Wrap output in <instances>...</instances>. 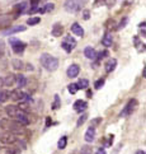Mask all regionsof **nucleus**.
Here are the masks:
<instances>
[{"label": "nucleus", "mask_w": 146, "mask_h": 154, "mask_svg": "<svg viewBox=\"0 0 146 154\" xmlns=\"http://www.w3.org/2000/svg\"><path fill=\"white\" fill-rule=\"evenodd\" d=\"M12 64H13V68L17 69V70H19V69L23 68V62H22L20 60H18V59H14V60L12 61Z\"/></svg>", "instance_id": "nucleus-30"}, {"label": "nucleus", "mask_w": 146, "mask_h": 154, "mask_svg": "<svg viewBox=\"0 0 146 154\" xmlns=\"http://www.w3.org/2000/svg\"><path fill=\"white\" fill-rule=\"evenodd\" d=\"M76 86H78V89H86L89 87V82L86 80V79H80L76 83Z\"/></svg>", "instance_id": "nucleus-24"}, {"label": "nucleus", "mask_w": 146, "mask_h": 154, "mask_svg": "<svg viewBox=\"0 0 146 154\" xmlns=\"http://www.w3.org/2000/svg\"><path fill=\"white\" fill-rule=\"evenodd\" d=\"M127 23V19L125 18V19H123V22H121L120 23V27H118V29H120V28H123V27H125V24Z\"/></svg>", "instance_id": "nucleus-41"}, {"label": "nucleus", "mask_w": 146, "mask_h": 154, "mask_svg": "<svg viewBox=\"0 0 146 154\" xmlns=\"http://www.w3.org/2000/svg\"><path fill=\"white\" fill-rule=\"evenodd\" d=\"M18 108H19L20 111H23V112H25V113L31 111L29 103H28V102H24V101H20V103H19V106H18Z\"/></svg>", "instance_id": "nucleus-21"}, {"label": "nucleus", "mask_w": 146, "mask_h": 154, "mask_svg": "<svg viewBox=\"0 0 146 154\" xmlns=\"http://www.w3.org/2000/svg\"><path fill=\"white\" fill-rule=\"evenodd\" d=\"M137 107H139L137 99H135V98L130 99L128 103L125 106V108H123V111L120 113V116H121V117H127V116H131L135 112V111L137 110Z\"/></svg>", "instance_id": "nucleus-3"}, {"label": "nucleus", "mask_w": 146, "mask_h": 154, "mask_svg": "<svg viewBox=\"0 0 146 154\" xmlns=\"http://www.w3.org/2000/svg\"><path fill=\"white\" fill-rule=\"evenodd\" d=\"M71 32H73L75 36H79V37H83L84 36V29H83V27L79 23H74L71 26Z\"/></svg>", "instance_id": "nucleus-16"}, {"label": "nucleus", "mask_w": 146, "mask_h": 154, "mask_svg": "<svg viewBox=\"0 0 146 154\" xmlns=\"http://www.w3.org/2000/svg\"><path fill=\"white\" fill-rule=\"evenodd\" d=\"M84 139H85V141H86V143H91V141H93V140L95 139V127L90 126L89 129L86 130Z\"/></svg>", "instance_id": "nucleus-13"}, {"label": "nucleus", "mask_w": 146, "mask_h": 154, "mask_svg": "<svg viewBox=\"0 0 146 154\" xmlns=\"http://www.w3.org/2000/svg\"><path fill=\"white\" fill-rule=\"evenodd\" d=\"M27 29L25 26H17V27H12L7 31H3V35L4 36H8V35H13V33H17V32H24Z\"/></svg>", "instance_id": "nucleus-14"}, {"label": "nucleus", "mask_w": 146, "mask_h": 154, "mask_svg": "<svg viewBox=\"0 0 146 154\" xmlns=\"http://www.w3.org/2000/svg\"><path fill=\"white\" fill-rule=\"evenodd\" d=\"M100 121H102V119L99 117V119H95V120H93V121H91V124H90V126H93V127H95V125L97 124H99L100 122Z\"/></svg>", "instance_id": "nucleus-38"}, {"label": "nucleus", "mask_w": 146, "mask_h": 154, "mask_svg": "<svg viewBox=\"0 0 146 154\" xmlns=\"http://www.w3.org/2000/svg\"><path fill=\"white\" fill-rule=\"evenodd\" d=\"M51 33H52V36H55V37H60V36H62V33H64V27H62L60 23L53 24Z\"/></svg>", "instance_id": "nucleus-18"}, {"label": "nucleus", "mask_w": 146, "mask_h": 154, "mask_svg": "<svg viewBox=\"0 0 146 154\" xmlns=\"http://www.w3.org/2000/svg\"><path fill=\"white\" fill-rule=\"evenodd\" d=\"M86 119H88V115H86V113H83V115L79 117L78 122H76V126H78V127H80V126H82V125L85 122V121H86Z\"/></svg>", "instance_id": "nucleus-31"}, {"label": "nucleus", "mask_w": 146, "mask_h": 154, "mask_svg": "<svg viewBox=\"0 0 146 154\" xmlns=\"http://www.w3.org/2000/svg\"><path fill=\"white\" fill-rule=\"evenodd\" d=\"M66 145H67V137L66 136H62L61 139L58 140V143H57V148L61 150V149H65Z\"/></svg>", "instance_id": "nucleus-23"}, {"label": "nucleus", "mask_w": 146, "mask_h": 154, "mask_svg": "<svg viewBox=\"0 0 146 154\" xmlns=\"http://www.w3.org/2000/svg\"><path fill=\"white\" fill-rule=\"evenodd\" d=\"M9 131L14 132V134H23V132L25 131L24 129V125H22L20 122H18L17 120H10V124H9V127H8Z\"/></svg>", "instance_id": "nucleus-6"}, {"label": "nucleus", "mask_w": 146, "mask_h": 154, "mask_svg": "<svg viewBox=\"0 0 146 154\" xmlns=\"http://www.w3.org/2000/svg\"><path fill=\"white\" fill-rule=\"evenodd\" d=\"M89 14H90V13H89V10H84V19H85V20H88V19H89V17H90Z\"/></svg>", "instance_id": "nucleus-39"}, {"label": "nucleus", "mask_w": 146, "mask_h": 154, "mask_svg": "<svg viewBox=\"0 0 146 154\" xmlns=\"http://www.w3.org/2000/svg\"><path fill=\"white\" fill-rule=\"evenodd\" d=\"M106 4V0H95L94 2V7L98 8V7H102V5Z\"/></svg>", "instance_id": "nucleus-35"}, {"label": "nucleus", "mask_w": 146, "mask_h": 154, "mask_svg": "<svg viewBox=\"0 0 146 154\" xmlns=\"http://www.w3.org/2000/svg\"><path fill=\"white\" fill-rule=\"evenodd\" d=\"M50 124H52V121H51V119H50V117H47V121H46V127L50 126Z\"/></svg>", "instance_id": "nucleus-43"}, {"label": "nucleus", "mask_w": 146, "mask_h": 154, "mask_svg": "<svg viewBox=\"0 0 146 154\" xmlns=\"http://www.w3.org/2000/svg\"><path fill=\"white\" fill-rule=\"evenodd\" d=\"M9 44H10V46H12V50L15 52V54H22L27 47V45L24 44V42H22L19 40H15V38H10Z\"/></svg>", "instance_id": "nucleus-5"}, {"label": "nucleus", "mask_w": 146, "mask_h": 154, "mask_svg": "<svg viewBox=\"0 0 146 154\" xmlns=\"http://www.w3.org/2000/svg\"><path fill=\"white\" fill-rule=\"evenodd\" d=\"M67 89H69V92L71 93V94H75L79 89H78V86H76V83H71V84H69L67 86Z\"/></svg>", "instance_id": "nucleus-28"}, {"label": "nucleus", "mask_w": 146, "mask_h": 154, "mask_svg": "<svg viewBox=\"0 0 146 154\" xmlns=\"http://www.w3.org/2000/svg\"><path fill=\"white\" fill-rule=\"evenodd\" d=\"M1 84H3V80H1V79H0V87H1Z\"/></svg>", "instance_id": "nucleus-48"}, {"label": "nucleus", "mask_w": 146, "mask_h": 154, "mask_svg": "<svg viewBox=\"0 0 146 154\" xmlns=\"http://www.w3.org/2000/svg\"><path fill=\"white\" fill-rule=\"evenodd\" d=\"M86 108H88V103L85 102V101H82V99H78L75 101L74 103V110L76 111V112H83V111H85Z\"/></svg>", "instance_id": "nucleus-12"}, {"label": "nucleus", "mask_w": 146, "mask_h": 154, "mask_svg": "<svg viewBox=\"0 0 146 154\" xmlns=\"http://www.w3.org/2000/svg\"><path fill=\"white\" fill-rule=\"evenodd\" d=\"M75 46H76V41H75V38H73L71 36H67L66 38H65V41L61 44V47L66 51V52H71Z\"/></svg>", "instance_id": "nucleus-7"}, {"label": "nucleus", "mask_w": 146, "mask_h": 154, "mask_svg": "<svg viewBox=\"0 0 146 154\" xmlns=\"http://www.w3.org/2000/svg\"><path fill=\"white\" fill-rule=\"evenodd\" d=\"M112 42H113V40H112V36L111 35H104V37L102 38V44H103L104 46H107V47H109V46H112Z\"/></svg>", "instance_id": "nucleus-22"}, {"label": "nucleus", "mask_w": 146, "mask_h": 154, "mask_svg": "<svg viewBox=\"0 0 146 154\" xmlns=\"http://www.w3.org/2000/svg\"><path fill=\"white\" fill-rule=\"evenodd\" d=\"M108 56V51H103V52H99V55H98V60L100 59H103V57Z\"/></svg>", "instance_id": "nucleus-37"}, {"label": "nucleus", "mask_w": 146, "mask_h": 154, "mask_svg": "<svg viewBox=\"0 0 146 154\" xmlns=\"http://www.w3.org/2000/svg\"><path fill=\"white\" fill-rule=\"evenodd\" d=\"M1 115H3V110L0 108V117H1Z\"/></svg>", "instance_id": "nucleus-47"}, {"label": "nucleus", "mask_w": 146, "mask_h": 154, "mask_svg": "<svg viewBox=\"0 0 146 154\" xmlns=\"http://www.w3.org/2000/svg\"><path fill=\"white\" fill-rule=\"evenodd\" d=\"M104 78H102V79H99V80H97L95 82V84H94V87H95V89H100L102 87L104 86Z\"/></svg>", "instance_id": "nucleus-33"}, {"label": "nucleus", "mask_w": 146, "mask_h": 154, "mask_svg": "<svg viewBox=\"0 0 146 154\" xmlns=\"http://www.w3.org/2000/svg\"><path fill=\"white\" fill-rule=\"evenodd\" d=\"M19 112V108L18 106H14V104H8L7 107H5V113H7L9 117L14 119L15 116H17V113Z\"/></svg>", "instance_id": "nucleus-11"}, {"label": "nucleus", "mask_w": 146, "mask_h": 154, "mask_svg": "<svg viewBox=\"0 0 146 154\" xmlns=\"http://www.w3.org/2000/svg\"><path fill=\"white\" fill-rule=\"evenodd\" d=\"M9 124H10V119H1L0 120V127L4 130H8Z\"/></svg>", "instance_id": "nucleus-25"}, {"label": "nucleus", "mask_w": 146, "mask_h": 154, "mask_svg": "<svg viewBox=\"0 0 146 154\" xmlns=\"http://www.w3.org/2000/svg\"><path fill=\"white\" fill-rule=\"evenodd\" d=\"M116 66H117V60L116 59H111L106 64V71L107 73H112L116 69Z\"/></svg>", "instance_id": "nucleus-19"}, {"label": "nucleus", "mask_w": 146, "mask_h": 154, "mask_svg": "<svg viewBox=\"0 0 146 154\" xmlns=\"http://www.w3.org/2000/svg\"><path fill=\"white\" fill-rule=\"evenodd\" d=\"M15 83L18 84L19 88H23L25 87V83H27V79L24 75H22V74H19V75H15Z\"/></svg>", "instance_id": "nucleus-20"}, {"label": "nucleus", "mask_w": 146, "mask_h": 154, "mask_svg": "<svg viewBox=\"0 0 146 154\" xmlns=\"http://www.w3.org/2000/svg\"><path fill=\"white\" fill-rule=\"evenodd\" d=\"M41 65L46 69L48 71H55L56 69L58 68V60L56 57L51 56L50 54H43L41 55V59H40Z\"/></svg>", "instance_id": "nucleus-1"}, {"label": "nucleus", "mask_w": 146, "mask_h": 154, "mask_svg": "<svg viewBox=\"0 0 146 154\" xmlns=\"http://www.w3.org/2000/svg\"><path fill=\"white\" fill-rule=\"evenodd\" d=\"M0 141H1L3 144H14V143L18 141V137H17V135H15L14 132L8 130V131L0 134Z\"/></svg>", "instance_id": "nucleus-4"}, {"label": "nucleus", "mask_w": 146, "mask_h": 154, "mask_svg": "<svg viewBox=\"0 0 146 154\" xmlns=\"http://www.w3.org/2000/svg\"><path fill=\"white\" fill-rule=\"evenodd\" d=\"M40 22H41V18L40 17H34V18H29L28 20H27V24L34 26V24H38Z\"/></svg>", "instance_id": "nucleus-29"}, {"label": "nucleus", "mask_w": 146, "mask_h": 154, "mask_svg": "<svg viewBox=\"0 0 146 154\" xmlns=\"http://www.w3.org/2000/svg\"><path fill=\"white\" fill-rule=\"evenodd\" d=\"M86 95H88L89 98H91V92H90V91H88V92H86Z\"/></svg>", "instance_id": "nucleus-46"}, {"label": "nucleus", "mask_w": 146, "mask_h": 154, "mask_svg": "<svg viewBox=\"0 0 146 154\" xmlns=\"http://www.w3.org/2000/svg\"><path fill=\"white\" fill-rule=\"evenodd\" d=\"M136 154H146V153H145V150H137Z\"/></svg>", "instance_id": "nucleus-45"}, {"label": "nucleus", "mask_w": 146, "mask_h": 154, "mask_svg": "<svg viewBox=\"0 0 146 154\" xmlns=\"http://www.w3.org/2000/svg\"><path fill=\"white\" fill-rule=\"evenodd\" d=\"M80 154H91V148H89V146H83L82 148V153Z\"/></svg>", "instance_id": "nucleus-34"}, {"label": "nucleus", "mask_w": 146, "mask_h": 154, "mask_svg": "<svg viewBox=\"0 0 146 154\" xmlns=\"http://www.w3.org/2000/svg\"><path fill=\"white\" fill-rule=\"evenodd\" d=\"M97 154H107V153H106V150L103 149V148H99V150L97 152Z\"/></svg>", "instance_id": "nucleus-42"}, {"label": "nucleus", "mask_w": 146, "mask_h": 154, "mask_svg": "<svg viewBox=\"0 0 146 154\" xmlns=\"http://www.w3.org/2000/svg\"><path fill=\"white\" fill-rule=\"evenodd\" d=\"M79 71H80L79 65H76V64H73V65H70V66L67 68L66 74H67L69 78H76V77L79 75Z\"/></svg>", "instance_id": "nucleus-10"}, {"label": "nucleus", "mask_w": 146, "mask_h": 154, "mask_svg": "<svg viewBox=\"0 0 146 154\" xmlns=\"http://www.w3.org/2000/svg\"><path fill=\"white\" fill-rule=\"evenodd\" d=\"M84 55L88 57L89 60H94V59H97V52H95V50L93 49V47H90V46H88V47H85V50H84Z\"/></svg>", "instance_id": "nucleus-17"}, {"label": "nucleus", "mask_w": 146, "mask_h": 154, "mask_svg": "<svg viewBox=\"0 0 146 154\" xmlns=\"http://www.w3.org/2000/svg\"><path fill=\"white\" fill-rule=\"evenodd\" d=\"M27 70H28V71H32V70H33V65L28 64V65H27Z\"/></svg>", "instance_id": "nucleus-44"}, {"label": "nucleus", "mask_w": 146, "mask_h": 154, "mask_svg": "<svg viewBox=\"0 0 146 154\" xmlns=\"http://www.w3.org/2000/svg\"><path fill=\"white\" fill-rule=\"evenodd\" d=\"M15 120L18 121V122H20L22 125H24V126H27V125H29V120H28V115H27L25 112H23V111H20L19 110V112L17 113V116L14 117Z\"/></svg>", "instance_id": "nucleus-8"}, {"label": "nucleus", "mask_w": 146, "mask_h": 154, "mask_svg": "<svg viewBox=\"0 0 146 154\" xmlns=\"http://www.w3.org/2000/svg\"><path fill=\"white\" fill-rule=\"evenodd\" d=\"M24 94H25V93L22 92L20 88L14 89V91H12V92L9 93L10 98H12L13 101H18V102H20V101H24Z\"/></svg>", "instance_id": "nucleus-9"}, {"label": "nucleus", "mask_w": 146, "mask_h": 154, "mask_svg": "<svg viewBox=\"0 0 146 154\" xmlns=\"http://www.w3.org/2000/svg\"><path fill=\"white\" fill-rule=\"evenodd\" d=\"M86 2H88V0H66L64 7L67 12L74 13V12H78L84 4H86Z\"/></svg>", "instance_id": "nucleus-2"}, {"label": "nucleus", "mask_w": 146, "mask_h": 154, "mask_svg": "<svg viewBox=\"0 0 146 154\" xmlns=\"http://www.w3.org/2000/svg\"><path fill=\"white\" fill-rule=\"evenodd\" d=\"M113 137H115L113 135H109V136H108V146L113 144Z\"/></svg>", "instance_id": "nucleus-40"}, {"label": "nucleus", "mask_w": 146, "mask_h": 154, "mask_svg": "<svg viewBox=\"0 0 146 154\" xmlns=\"http://www.w3.org/2000/svg\"><path fill=\"white\" fill-rule=\"evenodd\" d=\"M3 84L5 87H13L15 84V75L14 74H8V75L3 79Z\"/></svg>", "instance_id": "nucleus-15"}, {"label": "nucleus", "mask_w": 146, "mask_h": 154, "mask_svg": "<svg viewBox=\"0 0 146 154\" xmlns=\"http://www.w3.org/2000/svg\"><path fill=\"white\" fill-rule=\"evenodd\" d=\"M9 98V93L5 92V91H0V103H4L7 102Z\"/></svg>", "instance_id": "nucleus-27"}, {"label": "nucleus", "mask_w": 146, "mask_h": 154, "mask_svg": "<svg viewBox=\"0 0 146 154\" xmlns=\"http://www.w3.org/2000/svg\"><path fill=\"white\" fill-rule=\"evenodd\" d=\"M61 106V102H60V95L58 94H55V101H53V104H52V110H57L58 107Z\"/></svg>", "instance_id": "nucleus-26"}, {"label": "nucleus", "mask_w": 146, "mask_h": 154, "mask_svg": "<svg viewBox=\"0 0 146 154\" xmlns=\"http://www.w3.org/2000/svg\"><path fill=\"white\" fill-rule=\"evenodd\" d=\"M53 8H55V5H53V4L51 3V4H47V5H46V7L43 8V9H45V12H50V10H52Z\"/></svg>", "instance_id": "nucleus-36"}, {"label": "nucleus", "mask_w": 146, "mask_h": 154, "mask_svg": "<svg viewBox=\"0 0 146 154\" xmlns=\"http://www.w3.org/2000/svg\"><path fill=\"white\" fill-rule=\"evenodd\" d=\"M25 7H27V3H24V2H23V3H20V4H18L17 7H15V12H17V14H18L19 12H20V13L23 12V10L25 9Z\"/></svg>", "instance_id": "nucleus-32"}]
</instances>
